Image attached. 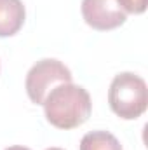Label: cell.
<instances>
[{
    "mask_svg": "<svg viewBox=\"0 0 148 150\" xmlns=\"http://www.w3.org/2000/svg\"><path fill=\"white\" fill-rule=\"evenodd\" d=\"M108 103L115 115L125 120L141 117L147 110V82L132 72L115 75L108 91Z\"/></svg>",
    "mask_w": 148,
    "mask_h": 150,
    "instance_id": "2",
    "label": "cell"
},
{
    "mask_svg": "<svg viewBox=\"0 0 148 150\" xmlns=\"http://www.w3.org/2000/svg\"><path fill=\"white\" fill-rule=\"evenodd\" d=\"M80 150H122V145L108 131H91L84 134Z\"/></svg>",
    "mask_w": 148,
    "mask_h": 150,
    "instance_id": "6",
    "label": "cell"
},
{
    "mask_svg": "<svg viewBox=\"0 0 148 150\" xmlns=\"http://www.w3.org/2000/svg\"><path fill=\"white\" fill-rule=\"evenodd\" d=\"M44 112L47 120L58 129H75L82 126L92 110L91 96L82 86L72 82L56 86L44 100Z\"/></svg>",
    "mask_w": 148,
    "mask_h": 150,
    "instance_id": "1",
    "label": "cell"
},
{
    "mask_svg": "<svg viewBox=\"0 0 148 150\" xmlns=\"http://www.w3.org/2000/svg\"><path fill=\"white\" fill-rule=\"evenodd\" d=\"M25 16L21 0H0V37L16 35L25 23Z\"/></svg>",
    "mask_w": 148,
    "mask_h": 150,
    "instance_id": "5",
    "label": "cell"
},
{
    "mask_svg": "<svg viewBox=\"0 0 148 150\" xmlns=\"http://www.w3.org/2000/svg\"><path fill=\"white\" fill-rule=\"evenodd\" d=\"M80 11L84 21L98 32L118 28L127 19L125 12L120 9L117 0H82Z\"/></svg>",
    "mask_w": 148,
    "mask_h": 150,
    "instance_id": "4",
    "label": "cell"
},
{
    "mask_svg": "<svg viewBox=\"0 0 148 150\" xmlns=\"http://www.w3.org/2000/svg\"><path fill=\"white\" fill-rule=\"evenodd\" d=\"M117 4L124 12L131 14H141L147 9V0H117Z\"/></svg>",
    "mask_w": 148,
    "mask_h": 150,
    "instance_id": "7",
    "label": "cell"
},
{
    "mask_svg": "<svg viewBox=\"0 0 148 150\" xmlns=\"http://www.w3.org/2000/svg\"><path fill=\"white\" fill-rule=\"evenodd\" d=\"M45 150H63V149H58V147H51V149H45Z\"/></svg>",
    "mask_w": 148,
    "mask_h": 150,
    "instance_id": "9",
    "label": "cell"
},
{
    "mask_svg": "<svg viewBox=\"0 0 148 150\" xmlns=\"http://www.w3.org/2000/svg\"><path fill=\"white\" fill-rule=\"evenodd\" d=\"M5 150H30V149H26V147H19V145H14V147H9V149H5Z\"/></svg>",
    "mask_w": 148,
    "mask_h": 150,
    "instance_id": "8",
    "label": "cell"
},
{
    "mask_svg": "<svg viewBox=\"0 0 148 150\" xmlns=\"http://www.w3.org/2000/svg\"><path fill=\"white\" fill-rule=\"evenodd\" d=\"M72 79H73V75L70 72V68L65 67L61 61L40 59L30 68V72L26 75V80H25L28 98L33 103L42 105L45 96L56 86L68 84V82H72Z\"/></svg>",
    "mask_w": 148,
    "mask_h": 150,
    "instance_id": "3",
    "label": "cell"
}]
</instances>
